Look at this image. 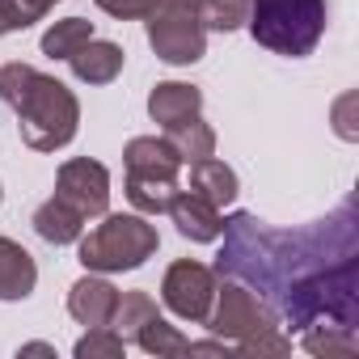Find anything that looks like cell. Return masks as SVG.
<instances>
[{
  "label": "cell",
  "mask_w": 359,
  "mask_h": 359,
  "mask_svg": "<svg viewBox=\"0 0 359 359\" xmlns=\"http://www.w3.org/2000/svg\"><path fill=\"white\" fill-rule=\"evenodd\" d=\"M224 250L216 258L220 279H237L254 287L266 304L283 296V287L342 254H355V203H342L330 220H317L300 233H275L258 216L237 212L224 220Z\"/></svg>",
  "instance_id": "6da1fadb"
},
{
  "label": "cell",
  "mask_w": 359,
  "mask_h": 359,
  "mask_svg": "<svg viewBox=\"0 0 359 359\" xmlns=\"http://www.w3.org/2000/svg\"><path fill=\"white\" fill-rule=\"evenodd\" d=\"M123 351H127V342L110 325H89V334L72 346L76 359H123Z\"/></svg>",
  "instance_id": "603a6c76"
},
{
  "label": "cell",
  "mask_w": 359,
  "mask_h": 359,
  "mask_svg": "<svg viewBox=\"0 0 359 359\" xmlns=\"http://www.w3.org/2000/svg\"><path fill=\"white\" fill-rule=\"evenodd\" d=\"M123 165H127V199L140 216H161L169 212L173 195H177V173H182V156L173 152V144L165 135H135L123 148Z\"/></svg>",
  "instance_id": "5b68a950"
},
{
  "label": "cell",
  "mask_w": 359,
  "mask_h": 359,
  "mask_svg": "<svg viewBox=\"0 0 359 359\" xmlns=\"http://www.w3.org/2000/svg\"><path fill=\"white\" fill-rule=\"evenodd\" d=\"M89 39H93V22H85V18H64V22H55V26L43 34V55H47V60H68V55H76Z\"/></svg>",
  "instance_id": "d6986e66"
},
{
  "label": "cell",
  "mask_w": 359,
  "mask_h": 359,
  "mask_svg": "<svg viewBox=\"0 0 359 359\" xmlns=\"http://www.w3.org/2000/svg\"><path fill=\"white\" fill-rule=\"evenodd\" d=\"M55 195L64 203H72L85 220H97L106 216L110 208V169L102 161H89V156H72L60 165L55 173Z\"/></svg>",
  "instance_id": "9c48e42d"
},
{
  "label": "cell",
  "mask_w": 359,
  "mask_h": 359,
  "mask_svg": "<svg viewBox=\"0 0 359 359\" xmlns=\"http://www.w3.org/2000/svg\"><path fill=\"white\" fill-rule=\"evenodd\" d=\"M0 102L18 110L22 144L34 152H60L76 140V127H81L76 93L64 81H55L22 60L0 68Z\"/></svg>",
  "instance_id": "7a4b0ae2"
},
{
  "label": "cell",
  "mask_w": 359,
  "mask_h": 359,
  "mask_svg": "<svg viewBox=\"0 0 359 359\" xmlns=\"http://www.w3.org/2000/svg\"><path fill=\"white\" fill-rule=\"evenodd\" d=\"M22 355H51V346L47 342H30V346H22Z\"/></svg>",
  "instance_id": "83f0119b"
},
{
  "label": "cell",
  "mask_w": 359,
  "mask_h": 359,
  "mask_svg": "<svg viewBox=\"0 0 359 359\" xmlns=\"http://www.w3.org/2000/svg\"><path fill=\"white\" fill-rule=\"evenodd\" d=\"M241 355H287L292 351V338H283L279 334V325L275 330H262V334H254V338H241V342H233Z\"/></svg>",
  "instance_id": "d4e9b609"
},
{
  "label": "cell",
  "mask_w": 359,
  "mask_h": 359,
  "mask_svg": "<svg viewBox=\"0 0 359 359\" xmlns=\"http://www.w3.org/2000/svg\"><path fill=\"white\" fill-rule=\"evenodd\" d=\"M161 250V233L156 224H148V216L140 212H106L102 224L85 237L81 233V266L97 271V275H118V271H140L152 254Z\"/></svg>",
  "instance_id": "277c9868"
},
{
  "label": "cell",
  "mask_w": 359,
  "mask_h": 359,
  "mask_svg": "<svg viewBox=\"0 0 359 359\" xmlns=\"http://www.w3.org/2000/svg\"><path fill=\"white\" fill-rule=\"evenodd\" d=\"M34 22H43V13L30 5V0H0V39L18 34V30H30Z\"/></svg>",
  "instance_id": "cb8c5ba5"
},
{
  "label": "cell",
  "mask_w": 359,
  "mask_h": 359,
  "mask_svg": "<svg viewBox=\"0 0 359 359\" xmlns=\"http://www.w3.org/2000/svg\"><path fill=\"white\" fill-rule=\"evenodd\" d=\"M165 140L173 144V152L182 156V165L191 161H203V156H216V131L203 123V118H191V123H177L165 131Z\"/></svg>",
  "instance_id": "e0dca14e"
},
{
  "label": "cell",
  "mask_w": 359,
  "mask_h": 359,
  "mask_svg": "<svg viewBox=\"0 0 359 359\" xmlns=\"http://www.w3.org/2000/svg\"><path fill=\"white\" fill-rule=\"evenodd\" d=\"M304 334V351L309 355H355V346H359V338H355V330L351 325H330V321H313V325H304L300 330Z\"/></svg>",
  "instance_id": "ffe728a7"
},
{
  "label": "cell",
  "mask_w": 359,
  "mask_h": 359,
  "mask_svg": "<svg viewBox=\"0 0 359 359\" xmlns=\"http://www.w3.org/2000/svg\"><path fill=\"white\" fill-rule=\"evenodd\" d=\"M203 325L212 334H220L224 342H241V338H254L262 330H275L279 313L254 287H245L237 279H224V283H216V300H212V313L203 317Z\"/></svg>",
  "instance_id": "8992f818"
},
{
  "label": "cell",
  "mask_w": 359,
  "mask_h": 359,
  "mask_svg": "<svg viewBox=\"0 0 359 359\" xmlns=\"http://www.w3.org/2000/svg\"><path fill=\"white\" fill-rule=\"evenodd\" d=\"M0 199H5V195H0Z\"/></svg>",
  "instance_id": "f546056e"
},
{
  "label": "cell",
  "mask_w": 359,
  "mask_h": 359,
  "mask_svg": "<svg viewBox=\"0 0 359 359\" xmlns=\"http://www.w3.org/2000/svg\"><path fill=\"white\" fill-rule=\"evenodd\" d=\"M30 5H34V9H39V13H43V18H47V13H51V9H55V5H60V0H30Z\"/></svg>",
  "instance_id": "f1b7e54d"
},
{
  "label": "cell",
  "mask_w": 359,
  "mask_h": 359,
  "mask_svg": "<svg viewBox=\"0 0 359 359\" xmlns=\"http://www.w3.org/2000/svg\"><path fill=\"white\" fill-rule=\"evenodd\" d=\"M250 18V0H203L199 5V22L203 30H216V34H233L241 30Z\"/></svg>",
  "instance_id": "7402d4cb"
},
{
  "label": "cell",
  "mask_w": 359,
  "mask_h": 359,
  "mask_svg": "<svg viewBox=\"0 0 359 359\" xmlns=\"http://www.w3.org/2000/svg\"><path fill=\"white\" fill-rule=\"evenodd\" d=\"M203 0H152V13H199Z\"/></svg>",
  "instance_id": "4316f807"
},
{
  "label": "cell",
  "mask_w": 359,
  "mask_h": 359,
  "mask_svg": "<svg viewBox=\"0 0 359 359\" xmlns=\"http://www.w3.org/2000/svg\"><path fill=\"white\" fill-rule=\"evenodd\" d=\"M191 191H195L199 199L216 203V208H229V203L237 199L241 182H237L233 165H224V161H216V156H203V161H191Z\"/></svg>",
  "instance_id": "9a60e30c"
},
{
  "label": "cell",
  "mask_w": 359,
  "mask_h": 359,
  "mask_svg": "<svg viewBox=\"0 0 359 359\" xmlns=\"http://www.w3.org/2000/svg\"><path fill=\"white\" fill-rule=\"evenodd\" d=\"M144 22H148V47L156 51V60L187 68L208 55V30L199 13H148Z\"/></svg>",
  "instance_id": "ba28073f"
},
{
  "label": "cell",
  "mask_w": 359,
  "mask_h": 359,
  "mask_svg": "<svg viewBox=\"0 0 359 359\" xmlns=\"http://www.w3.org/2000/svg\"><path fill=\"white\" fill-rule=\"evenodd\" d=\"M131 342H140V346H144L148 355H156V359H161V355H187V351H191V338L177 330V325H169L161 313H152V317L135 330Z\"/></svg>",
  "instance_id": "ac0fdd59"
},
{
  "label": "cell",
  "mask_w": 359,
  "mask_h": 359,
  "mask_svg": "<svg viewBox=\"0 0 359 359\" xmlns=\"http://www.w3.org/2000/svg\"><path fill=\"white\" fill-rule=\"evenodd\" d=\"M156 313V300L148 292H118V304H114V317H110V330L123 334V342L135 338V330Z\"/></svg>",
  "instance_id": "44dd1931"
},
{
  "label": "cell",
  "mask_w": 359,
  "mask_h": 359,
  "mask_svg": "<svg viewBox=\"0 0 359 359\" xmlns=\"http://www.w3.org/2000/svg\"><path fill=\"white\" fill-rule=\"evenodd\" d=\"M39 283L34 254L13 237H0V300H26Z\"/></svg>",
  "instance_id": "4fadbf2b"
},
{
  "label": "cell",
  "mask_w": 359,
  "mask_h": 359,
  "mask_svg": "<svg viewBox=\"0 0 359 359\" xmlns=\"http://www.w3.org/2000/svg\"><path fill=\"white\" fill-rule=\"evenodd\" d=\"M325 22H330L325 0H250V18H245L254 43L287 60L309 55L321 43Z\"/></svg>",
  "instance_id": "3957f363"
},
{
  "label": "cell",
  "mask_w": 359,
  "mask_h": 359,
  "mask_svg": "<svg viewBox=\"0 0 359 359\" xmlns=\"http://www.w3.org/2000/svg\"><path fill=\"white\" fill-rule=\"evenodd\" d=\"M93 5L118 22H135V18H148L152 13V0H93Z\"/></svg>",
  "instance_id": "484cf974"
},
{
  "label": "cell",
  "mask_w": 359,
  "mask_h": 359,
  "mask_svg": "<svg viewBox=\"0 0 359 359\" xmlns=\"http://www.w3.org/2000/svg\"><path fill=\"white\" fill-rule=\"evenodd\" d=\"M123 47L118 43H106V39H89L76 55H68L72 64V76L85 81V85H110L118 72H123Z\"/></svg>",
  "instance_id": "5bb4252c"
},
{
  "label": "cell",
  "mask_w": 359,
  "mask_h": 359,
  "mask_svg": "<svg viewBox=\"0 0 359 359\" xmlns=\"http://www.w3.org/2000/svg\"><path fill=\"white\" fill-rule=\"evenodd\" d=\"M34 233H39L47 245H72V241H81V233H85V216H81L72 203H64L60 195H51V199L34 212Z\"/></svg>",
  "instance_id": "2e32d148"
},
{
  "label": "cell",
  "mask_w": 359,
  "mask_h": 359,
  "mask_svg": "<svg viewBox=\"0 0 359 359\" xmlns=\"http://www.w3.org/2000/svg\"><path fill=\"white\" fill-rule=\"evenodd\" d=\"M148 114H152V123H161L169 131L177 123H191L203 114V93H199V85H187V81H161L148 93Z\"/></svg>",
  "instance_id": "8fae6325"
},
{
  "label": "cell",
  "mask_w": 359,
  "mask_h": 359,
  "mask_svg": "<svg viewBox=\"0 0 359 359\" xmlns=\"http://www.w3.org/2000/svg\"><path fill=\"white\" fill-rule=\"evenodd\" d=\"M114 304H118V287L110 279H102L97 271H89L85 279L72 283L68 292V313L89 330V325H110L114 317Z\"/></svg>",
  "instance_id": "7c38bea8"
},
{
  "label": "cell",
  "mask_w": 359,
  "mask_h": 359,
  "mask_svg": "<svg viewBox=\"0 0 359 359\" xmlns=\"http://www.w3.org/2000/svg\"><path fill=\"white\" fill-rule=\"evenodd\" d=\"M216 283L220 279L212 266H203L195 258H177L161 279V300L173 317L203 325V317L212 313V300H216Z\"/></svg>",
  "instance_id": "52a82bcc"
},
{
  "label": "cell",
  "mask_w": 359,
  "mask_h": 359,
  "mask_svg": "<svg viewBox=\"0 0 359 359\" xmlns=\"http://www.w3.org/2000/svg\"><path fill=\"white\" fill-rule=\"evenodd\" d=\"M169 220L177 224V233H182L187 241H199V245H212V241H220V233H224L220 208L208 203V199H199L195 191H177V195H173Z\"/></svg>",
  "instance_id": "30bf717a"
}]
</instances>
